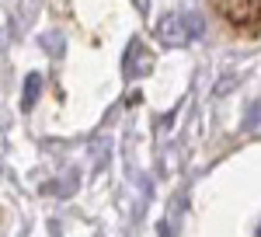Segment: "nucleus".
I'll use <instances>...</instances> for the list:
<instances>
[{
    "instance_id": "nucleus-3",
    "label": "nucleus",
    "mask_w": 261,
    "mask_h": 237,
    "mask_svg": "<svg viewBox=\"0 0 261 237\" xmlns=\"http://www.w3.org/2000/svg\"><path fill=\"white\" fill-rule=\"evenodd\" d=\"M39 91H42V74H28V80H24V94H21V108H24V112L35 108Z\"/></svg>"
},
{
    "instance_id": "nucleus-1",
    "label": "nucleus",
    "mask_w": 261,
    "mask_h": 237,
    "mask_svg": "<svg viewBox=\"0 0 261 237\" xmlns=\"http://www.w3.org/2000/svg\"><path fill=\"white\" fill-rule=\"evenodd\" d=\"M202 18L199 14H192V11H174V14H164L157 21V39L164 45H171V49H181V45H188L192 39H199L202 35Z\"/></svg>"
},
{
    "instance_id": "nucleus-2",
    "label": "nucleus",
    "mask_w": 261,
    "mask_h": 237,
    "mask_svg": "<svg viewBox=\"0 0 261 237\" xmlns=\"http://www.w3.org/2000/svg\"><path fill=\"white\" fill-rule=\"evenodd\" d=\"M122 70H125V77H133V80L146 77V74L153 70V56H150V49H146L140 39L129 42V49H125V56H122Z\"/></svg>"
}]
</instances>
